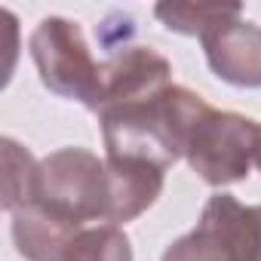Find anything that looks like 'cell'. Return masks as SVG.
I'll use <instances>...</instances> for the list:
<instances>
[{"label": "cell", "mask_w": 261, "mask_h": 261, "mask_svg": "<svg viewBox=\"0 0 261 261\" xmlns=\"http://www.w3.org/2000/svg\"><path fill=\"white\" fill-rule=\"evenodd\" d=\"M206 105L209 101L197 92L172 83L154 98L105 108L98 114L105 154L148 160L169 169L178 157H185V139Z\"/></svg>", "instance_id": "cell-1"}, {"label": "cell", "mask_w": 261, "mask_h": 261, "mask_svg": "<svg viewBox=\"0 0 261 261\" xmlns=\"http://www.w3.org/2000/svg\"><path fill=\"white\" fill-rule=\"evenodd\" d=\"M28 49H31V59H34L37 74L46 89H53L56 95H65V98H74L98 114L101 65L92 59L80 25L49 16L34 28Z\"/></svg>", "instance_id": "cell-2"}, {"label": "cell", "mask_w": 261, "mask_h": 261, "mask_svg": "<svg viewBox=\"0 0 261 261\" xmlns=\"http://www.w3.org/2000/svg\"><path fill=\"white\" fill-rule=\"evenodd\" d=\"M255 120L206 105L185 139V160L206 185L224 188L249 175L255 163Z\"/></svg>", "instance_id": "cell-3"}, {"label": "cell", "mask_w": 261, "mask_h": 261, "mask_svg": "<svg viewBox=\"0 0 261 261\" xmlns=\"http://www.w3.org/2000/svg\"><path fill=\"white\" fill-rule=\"evenodd\" d=\"M37 203L59 215L83 221H108V166L83 148H62L40 160Z\"/></svg>", "instance_id": "cell-4"}, {"label": "cell", "mask_w": 261, "mask_h": 261, "mask_svg": "<svg viewBox=\"0 0 261 261\" xmlns=\"http://www.w3.org/2000/svg\"><path fill=\"white\" fill-rule=\"evenodd\" d=\"M209 261H261V206L215 194L191 230Z\"/></svg>", "instance_id": "cell-5"}, {"label": "cell", "mask_w": 261, "mask_h": 261, "mask_svg": "<svg viewBox=\"0 0 261 261\" xmlns=\"http://www.w3.org/2000/svg\"><path fill=\"white\" fill-rule=\"evenodd\" d=\"M172 86V65L151 46H126L101 65V108L160 95Z\"/></svg>", "instance_id": "cell-6"}, {"label": "cell", "mask_w": 261, "mask_h": 261, "mask_svg": "<svg viewBox=\"0 0 261 261\" xmlns=\"http://www.w3.org/2000/svg\"><path fill=\"white\" fill-rule=\"evenodd\" d=\"M108 166V221L126 224L139 218L163 194V175L157 163L133 157H105Z\"/></svg>", "instance_id": "cell-7"}, {"label": "cell", "mask_w": 261, "mask_h": 261, "mask_svg": "<svg viewBox=\"0 0 261 261\" xmlns=\"http://www.w3.org/2000/svg\"><path fill=\"white\" fill-rule=\"evenodd\" d=\"M209 68L246 89H261V28L252 22H230L203 40Z\"/></svg>", "instance_id": "cell-8"}, {"label": "cell", "mask_w": 261, "mask_h": 261, "mask_svg": "<svg viewBox=\"0 0 261 261\" xmlns=\"http://www.w3.org/2000/svg\"><path fill=\"white\" fill-rule=\"evenodd\" d=\"M80 230L83 224L59 215L37 200L13 212V240L19 255L28 261H65L68 246Z\"/></svg>", "instance_id": "cell-9"}, {"label": "cell", "mask_w": 261, "mask_h": 261, "mask_svg": "<svg viewBox=\"0 0 261 261\" xmlns=\"http://www.w3.org/2000/svg\"><path fill=\"white\" fill-rule=\"evenodd\" d=\"M243 13L240 4H160L154 16L175 34L206 40L218 28L237 22Z\"/></svg>", "instance_id": "cell-10"}, {"label": "cell", "mask_w": 261, "mask_h": 261, "mask_svg": "<svg viewBox=\"0 0 261 261\" xmlns=\"http://www.w3.org/2000/svg\"><path fill=\"white\" fill-rule=\"evenodd\" d=\"M4 154V209L19 212L22 206L37 200V172L40 163L13 139L0 142Z\"/></svg>", "instance_id": "cell-11"}, {"label": "cell", "mask_w": 261, "mask_h": 261, "mask_svg": "<svg viewBox=\"0 0 261 261\" xmlns=\"http://www.w3.org/2000/svg\"><path fill=\"white\" fill-rule=\"evenodd\" d=\"M65 261H133V246L117 224L83 227L68 246Z\"/></svg>", "instance_id": "cell-12"}, {"label": "cell", "mask_w": 261, "mask_h": 261, "mask_svg": "<svg viewBox=\"0 0 261 261\" xmlns=\"http://www.w3.org/2000/svg\"><path fill=\"white\" fill-rule=\"evenodd\" d=\"M255 166L261 169V123H258V145H255Z\"/></svg>", "instance_id": "cell-13"}]
</instances>
